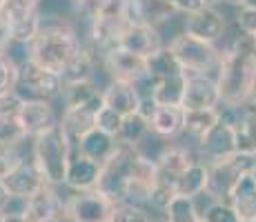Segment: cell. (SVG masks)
I'll list each match as a JSON object with an SVG mask.
<instances>
[{
	"label": "cell",
	"mask_w": 256,
	"mask_h": 222,
	"mask_svg": "<svg viewBox=\"0 0 256 222\" xmlns=\"http://www.w3.org/2000/svg\"><path fill=\"white\" fill-rule=\"evenodd\" d=\"M185 129V109L183 107H158L150 116V133L158 138H176Z\"/></svg>",
	"instance_id": "obj_21"
},
{
	"label": "cell",
	"mask_w": 256,
	"mask_h": 222,
	"mask_svg": "<svg viewBox=\"0 0 256 222\" xmlns=\"http://www.w3.org/2000/svg\"><path fill=\"white\" fill-rule=\"evenodd\" d=\"M20 140H24V133L18 120H2L0 118V147H16Z\"/></svg>",
	"instance_id": "obj_38"
},
{
	"label": "cell",
	"mask_w": 256,
	"mask_h": 222,
	"mask_svg": "<svg viewBox=\"0 0 256 222\" xmlns=\"http://www.w3.org/2000/svg\"><path fill=\"white\" fill-rule=\"evenodd\" d=\"M216 85L223 107H248L256 89V49L248 38H238L225 49L216 71Z\"/></svg>",
	"instance_id": "obj_2"
},
{
	"label": "cell",
	"mask_w": 256,
	"mask_h": 222,
	"mask_svg": "<svg viewBox=\"0 0 256 222\" xmlns=\"http://www.w3.org/2000/svg\"><path fill=\"white\" fill-rule=\"evenodd\" d=\"M85 47L76 29L67 22H42L38 36L27 44V58L36 65L56 71L65 69Z\"/></svg>",
	"instance_id": "obj_3"
},
{
	"label": "cell",
	"mask_w": 256,
	"mask_h": 222,
	"mask_svg": "<svg viewBox=\"0 0 256 222\" xmlns=\"http://www.w3.org/2000/svg\"><path fill=\"white\" fill-rule=\"evenodd\" d=\"M100 100L105 107L114 109L116 113H120L122 118L130 116V113H136L140 109V93L136 85H130V82H118L112 80L110 85L100 91Z\"/></svg>",
	"instance_id": "obj_19"
},
{
	"label": "cell",
	"mask_w": 256,
	"mask_h": 222,
	"mask_svg": "<svg viewBox=\"0 0 256 222\" xmlns=\"http://www.w3.org/2000/svg\"><path fill=\"white\" fill-rule=\"evenodd\" d=\"M12 194H9V189L4 187V182L0 180V211H4L9 207V202H12Z\"/></svg>",
	"instance_id": "obj_43"
},
{
	"label": "cell",
	"mask_w": 256,
	"mask_h": 222,
	"mask_svg": "<svg viewBox=\"0 0 256 222\" xmlns=\"http://www.w3.org/2000/svg\"><path fill=\"white\" fill-rule=\"evenodd\" d=\"M187 76V73H185ZM220 107V93L216 78L212 76H187L183 109L185 111H205V109H218Z\"/></svg>",
	"instance_id": "obj_14"
},
{
	"label": "cell",
	"mask_w": 256,
	"mask_h": 222,
	"mask_svg": "<svg viewBox=\"0 0 256 222\" xmlns=\"http://www.w3.org/2000/svg\"><path fill=\"white\" fill-rule=\"evenodd\" d=\"M165 220L167 222H203L198 207H196V200H190V198L172 200L170 207L165 209Z\"/></svg>",
	"instance_id": "obj_30"
},
{
	"label": "cell",
	"mask_w": 256,
	"mask_h": 222,
	"mask_svg": "<svg viewBox=\"0 0 256 222\" xmlns=\"http://www.w3.org/2000/svg\"><path fill=\"white\" fill-rule=\"evenodd\" d=\"M245 107H223L220 105V120L198 140L200 160L205 165L230 160L240 151V120H243Z\"/></svg>",
	"instance_id": "obj_5"
},
{
	"label": "cell",
	"mask_w": 256,
	"mask_h": 222,
	"mask_svg": "<svg viewBox=\"0 0 256 222\" xmlns=\"http://www.w3.org/2000/svg\"><path fill=\"white\" fill-rule=\"evenodd\" d=\"M225 2L238 7V11L240 9H256V0H225Z\"/></svg>",
	"instance_id": "obj_44"
},
{
	"label": "cell",
	"mask_w": 256,
	"mask_h": 222,
	"mask_svg": "<svg viewBox=\"0 0 256 222\" xmlns=\"http://www.w3.org/2000/svg\"><path fill=\"white\" fill-rule=\"evenodd\" d=\"M112 222H152L150 214L136 205H116Z\"/></svg>",
	"instance_id": "obj_37"
},
{
	"label": "cell",
	"mask_w": 256,
	"mask_h": 222,
	"mask_svg": "<svg viewBox=\"0 0 256 222\" xmlns=\"http://www.w3.org/2000/svg\"><path fill=\"white\" fill-rule=\"evenodd\" d=\"M22 218L27 222H62L65 202L56 194V187L47 185L29 200L22 202Z\"/></svg>",
	"instance_id": "obj_12"
},
{
	"label": "cell",
	"mask_w": 256,
	"mask_h": 222,
	"mask_svg": "<svg viewBox=\"0 0 256 222\" xmlns=\"http://www.w3.org/2000/svg\"><path fill=\"white\" fill-rule=\"evenodd\" d=\"M2 182L9 189L12 198H16V200H29L34 194H38L42 187H47L45 176L40 174V169L36 167L34 160H22Z\"/></svg>",
	"instance_id": "obj_15"
},
{
	"label": "cell",
	"mask_w": 256,
	"mask_h": 222,
	"mask_svg": "<svg viewBox=\"0 0 256 222\" xmlns=\"http://www.w3.org/2000/svg\"><path fill=\"white\" fill-rule=\"evenodd\" d=\"M185 33L198 38V40L216 44L225 33V18L216 7H203L190 13L185 20Z\"/></svg>",
	"instance_id": "obj_17"
},
{
	"label": "cell",
	"mask_w": 256,
	"mask_h": 222,
	"mask_svg": "<svg viewBox=\"0 0 256 222\" xmlns=\"http://www.w3.org/2000/svg\"><path fill=\"white\" fill-rule=\"evenodd\" d=\"M100 107H102L100 98L90 102V105L65 107L62 118L58 120V125L62 127V131H65L67 138L72 140L74 149H76V145L87 136V133L96 129V116H98V109H100Z\"/></svg>",
	"instance_id": "obj_13"
},
{
	"label": "cell",
	"mask_w": 256,
	"mask_h": 222,
	"mask_svg": "<svg viewBox=\"0 0 256 222\" xmlns=\"http://www.w3.org/2000/svg\"><path fill=\"white\" fill-rule=\"evenodd\" d=\"M0 222H4V211H0Z\"/></svg>",
	"instance_id": "obj_46"
},
{
	"label": "cell",
	"mask_w": 256,
	"mask_h": 222,
	"mask_svg": "<svg viewBox=\"0 0 256 222\" xmlns=\"http://www.w3.org/2000/svg\"><path fill=\"white\" fill-rule=\"evenodd\" d=\"M250 222H256V220H250Z\"/></svg>",
	"instance_id": "obj_50"
},
{
	"label": "cell",
	"mask_w": 256,
	"mask_h": 222,
	"mask_svg": "<svg viewBox=\"0 0 256 222\" xmlns=\"http://www.w3.org/2000/svg\"><path fill=\"white\" fill-rule=\"evenodd\" d=\"M18 125L24 133V138H36L47 129H52L54 125H58L54 107L47 100H32L27 98L22 105L20 113H18Z\"/></svg>",
	"instance_id": "obj_16"
},
{
	"label": "cell",
	"mask_w": 256,
	"mask_h": 222,
	"mask_svg": "<svg viewBox=\"0 0 256 222\" xmlns=\"http://www.w3.org/2000/svg\"><path fill=\"white\" fill-rule=\"evenodd\" d=\"M62 78L56 71L36 65L29 58L18 62V82L16 89L20 93H29L32 100H52L62 93Z\"/></svg>",
	"instance_id": "obj_9"
},
{
	"label": "cell",
	"mask_w": 256,
	"mask_h": 222,
	"mask_svg": "<svg viewBox=\"0 0 256 222\" xmlns=\"http://www.w3.org/2000/svg\"><path fill=\"white\" fill-rule=\"evenodd\" d=\"M14 44V29L7 22V18L0 16V53H7V49Z\"/></svg>",
	"instance_id": "obj_42"
},
{
	"label": "cell",
	"mask_w": 256,
	"mask_h": 222,
	"mask_svg": "<svg viewBox=\"0 0 256 222\" xmlns=\"http://www.w3.org/2000/svg\"><path fill=\"white\" fill-rule=\"evenodd\" d=\"M0 16L14 29V42L29 44L42 27L40 0H0Z\"/></svg>",
	"instance_id": "obj_8"
},
{
	"label": "cell",
	"mask_w": 256,
	"mask_h": 222,
	"mask_svg": "<svg viewBox=\"0 0 256 222\" xmlns=\"http://www.w3.org/2000/svg\"><path fill=\"white\" fill-rule=\"evenodd\" d=\"M152 222H167V220H152Z\"/></svg>",
	"instance_id": "obj_49"
},
{
	"label": "cell",
	"mask_w": 256,
	"mask_h": 222,
	"mask_svg": "<svg viewBox=\"0 0 256 222\" xmlns=\"http://www.w3.org/2000/svg\"><path fill=\"white\" fill-rule=\"evenodd\" d=\"M205 198H208V194H205ZM200 218H203V222H243L230 202H220L212 198H208V205L200 211Z\"/></svg>",
	"instance_id": "obj_32"
},
{
	"label": "cell",
	"mask_w": 256,
	"mask_h": 222,
	"mask_svg": "<svg viewBox=\"0 0 256 222\" xmlns=\"http://www.w3.org/2000/svg\"><path fill=\"white\" fill-rule=\"evenodd\" d=\"M196 160H200V158H194V154L190 149H185V147H165L154 158L156 171H154V187H152L150 205L165 214L170 202L176 198V182H178V178Z\"/></svg>",
	"instance_id": "obj_6"
},
{
	"label": "cell",
	"mask_w": 256,
	"mask_h": 222,
	"mask_svg": "<svg viewBox=\"0 0 256 222\" xmlns=\"http://www.w3.org/2000/svg\"><path fill=\"white\" fill-rule=\"evenodd\" d=\"M118 47L127 49V51L136 53V56L150 58L152 53L163 49L165 44L160 40V33L156 27H150V24H127L120 33Z\"/></svg>",
	"instance_id": "obj_18"
},
{
	"label": "cell",
	"mask_w": 256,
	"mask_h": 222,
	"mask_svg": "<svg viewBox=\"0 0 256 222\" xmlns=\"http://www.w3.org/2000/svg\"><path fill=\"white\" fill-rule=\"evenodd\" d=\"M208 165L203 160L192 162L190 167L183 171V176L176 182V198H190L196 200L208 191Z\"/></svg>",
	"instance_id": "obj_23"
},
{
	"label": "cell",
	"mask_w": 256,
	"mask_h": 222,
	"mask_svg": "<svg viewBox=\"0 0 256 222\" xmlns=\"http://www.w3.org/2000/svg\"><path fill=\"white\" fill-rule=\"evenodd\" d=\"M218 2H223V0H205V4H208V7H214V4H218Z\"/></svg>",
	"instance_id": "obj_45"
},
{
	"label": "cell",
	"mask_w": 256,
	"mask_h": 222,
	"mask_svg": "<svg viewBox=\"0 0 256 222\" xmlns=\"http://www.w3.org/2000/svg\"><path fill=\"white\" fill-rule=\"evenodd\" d=\"M24 158L18 154L16 147H0V180H4Z\"/></svg>",
	"instance_id": "obj_40"
},
{
	"label": "cell",
	"mask_w": 256,
	"mask_h": 222,
	"mask_svg": "<svg viewBox=\"0 0 256 222\" xmlns=\"http://www.w3.org/2000/svg\"><path fill=\"white\" fill-rule=\"evenodd\" d=\"M18 82V62L9 53H0V93L16 89Z\"/></svg>",
	"instance_id": "obj_35"
},
{
	"label": "cell",
	"mask_w": 256,
	"mask_h": 222,
	"mask_svg": "<svg viewBox=\"0 0 256 222\" xmlns=\"http://www.w3.org/2000/svg\"><path fill=\"white\" fill-rule=\"evenodd\" d=\"M72 2H76V4H78V2H85V0H72Z\"/></svg>",
	"instance_id": "obj_47"
},
{
	"label": "cell",
	"mask_w": 256,
	"mask_h": 222,
	"mask_svg": "<svg viewBox=\"0 0 256 222\" xmlns=\"http://www.w3.org/2000/svg\"><path fill=\"white\" fill-rule=\"evenodd\" d=\"M116 205L100 189L78 191L65 202V222H112Z\"/></svg>",
	"instance_id": "obj_10"
},
{
	"label": "cell",
	"mask_w": 256,
	"mask_h": 222,
	"mask_svg": "<svg viewBox=\"0 0 256 222\" xmlns=\"http://www.w3.org/2000/svg\"><path fill=\"white\" fill-rule=\"evenodd\" d=\"M120 125H122V116L120 113H116L114 109H110V107L102 105L100 109H98V116H96V129L110 133V136L118 138V131H120Z\"/></svg>",
	"instance_id": "obj_36"
},
{
	"label": "cell",
	"mask_w": 256,
	"mask_h": 222,
	"mask_svg": "<svg viewBox=\"0 0 256 222\" xmlns=\"http://www.w3.org/2000/svg\"><path fill=\"white\" fill-rule=\"evenodd\" d=\"M167 47L176 56V60H178V65L183 67L187 76H194V73L196 76H210L212 71H218L220 67L223 51L216 44L198 40L190 33L176 36Z\"/></svg>",
	"instance_id": "obj_7"
},
{
	"label": "cell",
	"mask_w": 256,
	"mask_h": 222,
	"mask_svg": "<svg viewBox=\"0 0 256 222\" xmlns=\"http://www.w3.org/2000/svg\"><path fill=\"white\" fill-rule=\"evenodd\" d=\"M183 67L178 65L176 56L170 51V47H163L158 49L156 53H152L147 58V82H158V80H165V78H172V76H180Z\"/></svg>",
	"instance_id": "obj_26"
},
{
	"label": "cell",
	"mask_w": 256,
	"mask_h": 222,
	"mask_svg": "<svg viewBox=\"0 0 256 222\" xmlns=\"http://www.w3.org/2000/svg\"><path fill=\"white\" fill-rule=\"evenodd\" d=\"M238 131H240V151H256V111L245 107Z\"/></svg>",
	"instance_id": "obj_34"
},
{
	"label": "cell",
	"mask_w": 256,
	"mask_h": 222,
	"mask_svg": "<svg viewBox=\"0 0 256 222\" xmlns=\"http://www.w3.org/2000/svg\"><path fill=\"white\" fill-rule=\"evenodd\" d=\"M147 133H150V118H147L145 113H140V111L130 113V116L122 118L120 131H118V142L138 147L140 140L147 136Z\"/></svg>",
	"instance_id": "obj_28"
},
{
	"label": "cell",
	"mask_w": 256,
	"mask_h": 222,
	"mask_svg": "<svg viewBox=\"0 0 256 222\" xmlns=\"http://www.w3.org/2000/svg\"><path fill=\"white\" fill-rule=\"evenodd\" d=\"M154 171V158L145 156L138 147L118 142L114 156L102 165L98 189L114 205H150Z\"/></svg>",
	"instance_id": "obj_1"
},
{
	"label": "cell",
	"mask_w": 256,
	"mask_h": 222,
	"mask_svg": "<svg viewBox=\"0 0 256 222\" xmlns=\"http://www.w3.org/2000/svg\"><path fill=\"white\" fill-rule=\"evenodd\" d=\"M116 147H118V138L110 136V133H105L100 129H94L76 145V151L80 156L98 162V165H105V162L114 156Z\"/></svg>",
	"instance_id": "obj_22"
},
{
	"label": "cell",
	"mask_w": 256,
	"mask_h": 222,
	"mask_svg": "<svg viewBox=\"0 0 256 222\" xmlns=\"http://www.w3.org/2000/svg\"><path fill=\"white\" fill-rule=\"evenodd\" d=\"M152 91L150 98L154 100V105L158 107H183V98H185V85H187V76H172L158 82H150Z\"/></svg>",
	"instance_id": "obj_24"
},
{
	"label": "cell",
	"mask_w": 256,
	"mask_h": 222,
	"mask_svg": "<svg viewBox=\"0 0 256 222\" xmlns=\"http://www.w3.org/2000/svg\"><path fill=\"white\" fill-rule=\"evenodd\" d=\"M105 67L110 71L112 80L118 82H130V85H138L147 78V58L136 56V53L127 51L122 47H114L102 56Z\"/></svg>",
	"instance_id": "obj_11"
},
{
	"label": "cell",
	"mask_w": 256,
	"mask_h": 222,
	"mask_svg": "<svg viewBox=\"0 0 256 222\" xmlns=\"http://www.w3.org/2000/svg\"><path fill=\"white\" fill-rule=\"evenodd\" d=\"M218 120H220V107L218 109H205V111H185V129H183V133L196 138V140H200V138H203Z\"/></svg>",
	"instance_id": "obj_29"
},
{
	"label": "cell",
	"mask_w": 256,
	"mask_h": 222,
	"mask_svg": "<svg viewBox=\"0 0 256 222\" xmlns=\"http://www.w3.org/2000/svg\"><path fill=\"white\" fill-rule=\"evenodd\" d=\"M230 205L234 207V211L243 222L256 220V180L252 178V174H245L238 180V185L232 191Z\"/></svg>",
	"instance_id": "obj_25"
},
{
	"label": "cell",
	"mask_w": 256,
	"mask_h": 222,
	"mask_svg": "<svg viewBox=\"0 0 256 222\" xmlns=\"http://www.w3.org/2000/svg\"><path fill=\"white\" fill-rule=\"evenodd\" d=\"M24 100H27V98H24L18 89L0 93V118H2V120H18V113H20Z\"/></svg>",
	"instance_id": "obj_33"
},
{
	"label": "cell",
	"mask_w": 256,
	"mask_h": 222,
	"mask_svg": "<svg viewBox=\"0 0 256 222\" xmlns=\"http://www.w3.org/2000/svg\"><path fill=\"white\" fill-rule=\"evenodd\" d=\"M32 154H34L32 160L36 162L40 174L45 176L47 185L52 187L65 185L70 160L74 156V145L60 125H54L52 129L34 138Z\"/></svg>",
	"instance_id": "obj_4"
},
{
	"label": "cell",
	"mask_w": 256,
	"mask_h": 222,
	"mask_svg": "<svg viewBox=\"0 0 256 222\" xmlns=\"http://www.w3.org/2000/svg\"><path fill=\"white\" fill-rule=\"evenodd\" d=\"M163 2L170 4L176 13L180 11V13H185V16H190V13H194V11H198V9L208 7V4H205V0H163Z\"/></svg>",
	"instance_id": "obj_41"
},
{
	"label": "cell",
	"mask_w": 256,
	"mask_h": 222,
	"mask_svg": "<svg viewBox=\"0 0 256 222\" xmlns=\"http://www.w3.org/2000/svg\"><path fill=\"white\" fill-rule=\"evenodd\" d=\"M62 98H65V107H78V105H90V102L100 98V91L94 87V82H76V85L62 87Z\"/></svg>",
	"instance_id": "obj_31"
},
{
	"label": "cell",
	"mask_w": 256,
	"mask_h": 222,
	"mask_svg": "<svg viewBox=\"0 0 256 222\" xmlns=\"http://www.w3.org/2000/svg\"><path fill=\"white\" fill-rule=\"evenodd\" d=\"M94 76V51L82 47L80 53L60 71L62 85H76V82H90Z\"/></svg>",
	"instance_id": "obj_27"
},
{
	"label": "cell",
	"mask_w": 256,
	"mask_h": 222,
	"mask_svg": "<svg viewBox=\"0 0 256 222\" xmlns=\"http://www.w3.org/2000/svg\"><path fill=\"white\" fill-rule=\"evenodd\" d=\"M100 174H102V165L90 160V158L80 156L78 151H74L72 160H70V169H67V180L65 185L78 191H92L98 189V182H100Z\"/></svg>",
	"instance_id": "obj_20"
},
{
	"label": "cell",
	"mask_w": 256,
	"mask_h": 222,
	"mask_svg": "<svg viewBox=\"0 0 256 222\" xmlns=\"http://www.w3.org/2000/svg\"><path fill=\"white\" fill-rule=\"evenodd\" d=\"M236 24H238L240 33H243L256 49V9H240L238 16H236Z\"/></svg>",
	"instance_id": "obj_39"
},
{
	"label": "cell",
	"mask_w": 256,
	"mask_h": 222,
	"mask_svg": "<svg viewBox=\"0 0 256 222\" xmlns=\"http://www.w3.org/2000/svg\"><path fill=\"white\" fill-rule=\"evenodd\" d=\"M252 178H254V180H256V169H254V171H252Z\"/></svg>",
	"instance_id": "obj_48"
}]
</instances>
